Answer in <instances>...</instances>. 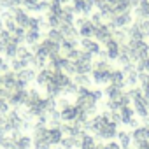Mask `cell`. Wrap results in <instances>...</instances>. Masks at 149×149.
<instances>
[{"label": "cell", "mask_w": 149, "mask_h": 149, "mask_svg": "<svg viewBox=\"0 0 149 149\" xmlns=\"http://www.w3.org/2000/svg\"><path fill=\"white\" fill-rule=\"evenodd\" d=\"M104 98V90H93V88H79L76 95V104L83 112H86L90 118L98 114V104Z\"/></svg>", "instance_id": "cell-1"}, {"label": "cell", "mask_w": 149, "mask_h": 149, "mask_svg": "<svg viewBox=\"0 0 149 149\" xmlns=\"http://www.w3.org/2000/svg\"><path fill=\"white\" fill-rule=\"evenodd\" d=\"M125 46H126V53L133 63H137L139 60L149 58V44L146 40H126Z\"/></svg>", "instance_id": "cell-2"}, {"label": "cell", "mask_w": 149, "mask_h": 149, "mask_svg": "<svg viewBox=\"0 0 149 149\" xmlns=\"http://www.w3.org/2000/svg\"><path fill=\"white\" fill-rule=\"evenodd\" d=\"M72 9H74V14H79L83 18H90L91 13L97 9V0H74Z\"/></svg>", "instance_id": "cell-3"}, {"label": "cell", "mask_w": 149, "mask_h": 149, "mask_svg": "<svg viewBox=\"0 0 149 149\" xmlns=\"http://www.w3.org/2000/svg\"><path fill=\"white\" fill-rule=\"evenodd\" d=\"M133 21H135V18H133V14H132V13L114 14V16L109 19V26H111L112 30H126Z\"/></svg>", "instance_id": "cell-4"}, {"label": "cell", "mask_w": 149, "mask_h": 149, "mask_svg": "<svg viewBox=\"0 0 149 149\" xmlns=\"http://www.w3.org/2000/svg\"><path fill=\"white\" fill-rule=\"evenodd\" d=\"M74 25H76L77 28V33L81 39H93V32H95V25L90 21V18H77L76 21H74Z\"/></svg>", "instance_id": "cell-5"}, {"label": "cell", "mask_w": 149, "mask_h": 149, "mask_svg": "<svg viewBox=\"0 0 149 149\" xmlns=\"http://www.w3.org/2000/svg\"><path fill=\"white\" fill-rule=\"evenodd\" d=\"M112 28L109 26V23H98L95 25V32H93V39L98 42V44H105L107 40L112 39Z\"/></svg>", "instance_id": "cell-6"}, {"label": "cell", "mask_w": 149, "mask_h": 149, "mask_svg": "<svg viewBox=\"0 0 149 149\" xmlns=\"http://www.w3.org/2000/svg\"><path fill=\"white\" fill-rule=\"evenodd\" d=\"M112 68H93L91 70V83L97 86H107L111 83Z\"/></svg>", "instance_id": "cell-7"}, {"label": "cell", "mask_w": 149, "mask_h": 149, "mask_svg": "<svg viewBox=\"0 0 149 149\" xmlns=\"http://www.w3.org/2000/svg\"><path fill=\"white\" fill-rule=\"evenodd\" d=\"M28 90H14L9 93V105L13 109H23L26 105Z\"/></svg>", "instance_id": "cell-8"}, {"label": "cell", "mask_w": 149, "mask_h": 149, "mask_svg": "<svg viewBox=\"0 0 149 149\" xmlns=\"http://www.w3.org/2000/svg\"><path fill=\"white\" fill-rule=\"evenodd\" d=\"M79 112H81V109H79L76 104H68L67 107L60 109L61 123H76V121H77V118H79Z\"/></svg>", "instance_id": "cell-9"}, {"label": "cell", "mask_w": 149, "mask_h": 149, "mask_svg": "<svg viewBox=\"0 0 149 149\" xmlns=\"http://www.w3.org/2000/svg\"><path fill=\"white\" fill-rule=\"evenodd\" d=\"M97 11L104 19H111L116 14V0H97Z\"/></svg>", "instance_id": "cell-10"}, {"label": "cell", "mask_w": 149, "mask_h": 149, "mask_svg": "<svg viewBox=\"0 0 149 149\" xmlns=\"http://www.w3.org/2000/svg\"><path fill=\"white\" fill-rule=\"evenodd\" d=\"M79 47H81V51H84V53H88L91 56H98L102 53V46L95 39H81L79 40Z\"/></svg>", "instance_id": "cell-11"}, {"label": "cell", "mask_w": 149, "mask_h": 149, "mask_svg": "<svg viewBox=\"0 0 149 149\" xmlns=\"http://www.w3.org/2000/svg\"><path fill=\"white\" fill-rule=\"evenodd\" d=\"M132 146L140 144V142H149V125H139L137 128L132 130Z\"/></svg>", "instance_id": "cell-12"}, {"label": "cell", "mask_w": 149, "mask_h": 149, "mask_svg": "<svg viewBox=\"0 0 149 149\" xmlns=\"http://www.w3.org/2000/svg\"><path fill=\"white\" fill-rule=\"evenodd\" d=\"M104 46H105V54H107V58H109L111 61H116V60L119 58V54H121V44H119L116 39H111V40H107Z\"/></svg>", "instance_id": "cell-13"}, {"label": "cell", "mask_w": 149, "mask_h": 149, "mask_svg": "<svg viewBox=\"0 0 149 149\" xmlns=\"http://www.w3.org/2000/svg\"><path fill=\"white\" fill-rule=\"evenodd\" d=\"M46 137H47V140H49V144L53 146V147H58L60 144H61V140H63V132H61V126H47V133H46Z\"/></svg>", "instance_id": "cell-14"}, {"label": "cell", "mask_w": 149, "mask_h": 149, "mask_svg": "<svg viewBox=\"0 0 149 149\" xmlns=\"http://www.w3.org/2000/svg\"><path fill=\"white\" fill-rule=\"evenodd\" d=\"M11 13H13V18H14V21H16V25H18L19 28L26 30L28 21H30V14H28L23 7H16V9H13Z\"/></svg>", "instance_id": "cell-15"}, {"label": "cell", "mask_w": 149, "mask_h": 149, "mask_svg": "<svg viewBox=\"0 0 149 149\" xmlns=\"http://www.w3.org/2000/svg\"><path fill=\"white\" fill-rule=\"evenodd\" d=\"M51 77H53V70L49 68V67H46V68H40V70H37V76H35V84H37V88H46L47 86V83L51 81Z\"/></svg>", "instance_id": "cell-16"}, {"label": "cell", "mask_w": 149, "mask_h": 149, "mask_svg": "<svg viewBox=\"0 0 149 149\" xmlns=\"http://www.w3.org/2000/svg\"><path fill=\"white\" fill-rule=\"evenodd\" d=\"M2 76V88L6 90V91H14L16 90V83H18V77H16V74L13 72V70H9V72H6V74H0Z\"/></svg>", "instance_id": "cell-17"}, {"label": "cell", "mask_w": 149, "mask_h": 149, "mask_svg": "<svg viewBox=\"0 0 149 149\" xmlns=\"http://www.w3.org/2000/svg\"><path fill=\"white\" fill-rule=\"evenodd\" d=\"M79 149H100V144L97 142V137L93 133H83L81 135V146Z\"/></svg>", "instance_id": "cell-18"}, {"label": "cell", "mask_w": 149, "mask_h": 149, "mask_svg": "<svg viewBox=\"0 0 149 149\" xmlns=\"http://www.w3.org/2000/svg\"><path fill=\"white\" fill-rule=\"evenodd\" d=\"M135 19H149V0H140L139 6L133 9Z\"/></svg>", "instance_id": "cell-19"}, {"label": "cell", "mask_w": 149, "mask_h": 149, "mask_svg": "<svg viewBox=\"0 0 149 149\" xmlns=\"http://www.w3.org/2000/svg\"><path fill=\"white\" fill-rule=\"evenodd\" d=\"M35 76H37V72H35V68H32V67L23 68L21 72H18V74H16L18 81H21V83H23V84H26V86H28V83L35 81Z\"/></svg>", "instance_id": "cell-20"}, {"label": "cell", "mask_w": 149, "mask_h": 149, "mask_svg": "<svg viewBox=\"0 0 149 149\" xmlns=\"http://www.w3.org/2000/svg\"><path fill=\"white\" fill-rule=\"evenodd\" d=\"M14 149H32V135L30 133H19L14 139Z\"/></svg>", "instance_id": "cell-21"}, {"label": "cell", "mask_w": 149, "mask_h": 149, "mask_svg": "<svg viewBox=\"0 0 149 149\" xmlns=\"http://www.w3.org/2000/svg\"><path fill=\"white\" fill-rule=\"evenodd\" d=\"M109 84H112V86H118V88H126V84H125V72L121 70V68H112V74H111V83Z\"/></svg>", "instance_id": "cell-22"}, {"label": "cell", "mask_w": 149, "mask_h": 149, "mask_svg": "<svg viewBox=\"0 0 149 149\" xmlns=\"http://www.w3.org/2000/svg\"><path fill=\"white\" fill-rule=\"evenodd\" d=\"M53 81H54L61 90H65V88L72 83V77L68 76V74H65V72H54V70H53Z\"/></svg>", "instance_id": "cell-23"}, {"label": "cell", "mask_w": 149, "mask_h": 149, "mask_svg": "<svg viewBox=\"0 0 149 149\" xmlns=\"http://www.w3.org/2000/svg\"><path fill=\"white\" fill-rule=\"evenodd\" d=\"M116 140H118V144L121 146V149L132 147V144H133V142H132V132H128V130H119Z\"/></svg>", "instance_id": "cell-24"}, {"label": "cell", "mask_w": 149, "mask_h": 149, "mask_svg": "<svg viewBox=\"0 0 149 149\" xmlns=\"http://www.w3.org/2000/svg\"><path fill=\"white\" fill-rule=\"evenodd\" d=\"M72 81L79 88H91V84H93L90 74H76V76H72Z\"/></svg>", "instance_id": "cell-25"}, {"label": "cell", "mask_w": 149, "mask_h": 149, "mask_svg": "<svg viewBox=\"0 0 149 149\" xmlns=\"http://www.w3.org/2000/svg\"><path fill=\"white\" fill-rule=\"evenodd\" d=\"M60 32L63 33V37H65V39H77V37H79V33H77V28H76V25L61 23V26H60Z\"/></svg>", "instance_id": "cell-26"}, {"label": "cell", "mask_w": 149, "mask_h": 149, "mask_svg": "<svg viewBox=\"0 0 149 149\" xmlns=\"http://www.w3.org/2000/svg\"><path fill=\"white\" fill-rule=\"evenodd\" d=\"M40 32L39 30H26V33H25V44H28V46H37L39 42H40Z\"/></svg>", "instance_id": "cell-27"}, {"label": "cell", "mask_w": 149, "mask_h": 149, "mask_svg": "<svg viewBox=\"0 0 149 149\" xmlns=\"http://www.w3.org/2000/svg\"><path fill=\"white\" fill-rule=\"evenodd\" d=\"M16 58H19V60H25V61L32 63L33 53H32V49H28L25 44H19V46H18V53H16Z\"/></svg>", "instance_id": "cell-28"}, {"label": "cell", "mask_w": 149, "mask_h": 149, "mask_svg": "<svg viewBox=\"0 0 149 149\" xmlns=\"http://www.w3.org/2000/svg\"><path fill=\"white\" fill-rule=\"evenodd\" d=\"M76 47H79V40H77V39H65V40L60 44L61 54H65V53H68V51H72V49H76Z\"/></svg>", "instance_id": "cell-29"}, {"label": "cell", "mask_w": 149, "mask_h": 149, "mask_svg": "<svg viewBox=\"0 0 149 149\" xmlns=\"http://www.w3.org/2000/svg\"><path fill=\"white\" fill-rule=\"evenodd\" d=\"M46 39H49V40H53V42H56V44H61V42L65 40V37H63V33L60 32V28H49Z\"/></svg>", "instance_id": "cell-30"}, {"label": "cell", "mask_w": 149, "mask_h": 149, "mask_svg": "<svg viewBox=\"0 0 149 149\" xmlns=\"http://www.w3.org/2000/svg\"><path fill=\"white\" fill-rule=\"evenodd\" d=\"M16 53H18V44H14V42L11 40V42L6 46V49H4V53H2V54H4L7 60H11V61H13V60L16 58Z\"/></svg>", "instance_id": "cell-31"}, {"label": "cell", "mask_w": 149, "mask_h": 149, "mask_svg": "<svg viewBox=\"0 0 149 149\" xmlns=\"http://www.w3.org/2000/svg\"><path fill=\"white\" fill-rule=\"evenodd\" d=\"M23 6V0H0V7L6 9V11H13L16 7Z\"/></svg>", "instance_id": "cell-32"}, {"label": "cell", "mask_w": 149, "mask_h": 149, "mask_svg": "<svg viewBox=\"0 0 149 149\" xmlns=\"http://www.w3.org/2000/svg\"><path fill=\"white\" fill-rule=\"evenodd\" d=\"M135 70L140 74V72H147L149 74V58H144V60H139L135 63Z\"/></svg>", "instance_id": "cell-33"}, {"label": "cell", "mask_w": 149, "mask_h": 149, "mask_svg": "<svg viewBox=\"0 0 149 149\" xmlns=\"http://www.w3.org/2000/svg\"><path fill=\"white\" fill-rule=\"evenodd\" d=\"M100 149H121V146L118 144V140H109V142H102Z\"/></svg>", "instance_id": "cell-34"}, {"label": "cell", "mask_w": 149, "mask_h": 149, "mask_svg": "<svg viewBox=\"0 0 149 149\" xmlns=\"http://www.w3.org/2000/svg\"><path fill=\"white\" fill-rule=\"evenodd\" d=\"M90 21H91L93 25H98V23H104V18H102V14L97 11V13H91V16H90Z\"/></svg>", "instance_id": "cell-35"}, {"label": "cell", "mask_w": 149, "mask_h": 149, "mask_svg": "<svg viewBox=\"0 0 149 149\" xmlns=\"http://www.w3.org/2000/svg\"><path fill=\"white\" fill-rule=\"evenodd\" d=\"M149 84V74L147 72H140L139 74V86H146Z\"/></svg>", "instance_id": "cell-36"}, {"label": "cell", "mask_w": 149, "mask_h": 149, "mask_svg": "<svg viewBox=\"0 0 149 149\" xmlns=\"http://www.w3.org/2000/svg\"><path fill=\"white\" fill-rule=\"evenodd\" d=\"M51 2L60 4V6H68V4H70V0H51ZM70 6H72V4H70Z\"/></svg>", "instance_id": "cell-37"}, {"label": "cell", "mask_w": 149, "mask_h": 149, "mask_svg": "<svg viewBox=\"0 0 149 149\" xmlns=\"http://www.w3.org/2000/svg\"><path fill=\"white\" fill-rule=\"evenodd\" d=\"M144 125H149V116H147V118L144 119Z\"/></svg>", "instance_id": "cell-38"}, {"label": "cell", "mask_w": 149, "mask_h": 149, "mask_svg": "<svg viewBox=\"0 0 149 149\" xmlns=\"http://www.w3.org/2000/svg\"><path fill=\"white\" fill-rule=\"evenodd\" d=\"M125 149H133V146H132V147H125Z\"/></svg>", "instance_id": "cell-39"}, {"label": "cell", "mask_w": 149, "mask_h": 149, "mask_svg": "<svg viewBox=\"0 0 149 149\" xmlns=\"http://www.w3.org/2000/svg\"><path fill=\"white\" fill-rule=\"evenodd\" d=\"M72 2H74V0H70V4H72Z\"/></svg>", "instance_id": "cell-40"}]
</instances>
